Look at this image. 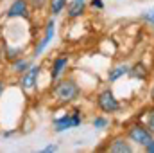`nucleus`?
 Wrapping results in <instances>:
<instances>
[{
  "mask_svg": "<svg viewBox=\"0 0 154 153\" xmlns=\"http://www.w3.org/2000/svg\"><path fill=\"white\" fill-rule=\"evenodd\" d=\"M79 124H81V115L77 114V112H74L72 115H63V117L56 119L54 121V130L57 133H61V132H66L70 128H75Z\"/></svg>",
  "mask_w": 154,
  "mask_h": 153,
  "instance_id": "nucleus-2",
  "label": "nucleus"
},
{
  "mask_svg": "<svg viewBox=\"0 0 154 153\" xmlns=\"http://www.w3.org/2000/svg\"><path fill=\"white\" fill-rule=\"evenodd\" d=\"M56 150H57V146H56V144H48V146H45V148H43V151H45V153L56 151Z\"/></svg>",
  "mask_w": 154,
  "mask_h": 153,
  "instance_id": "nucleus-20",
  "label": "nucleus"
},
{
  "mask_svg": "<svg viewBox=\"0 0 154 153\" xmlns=\"http://www.w3.org/2000/svg\"><path fill=\"white\" fill-rule=\"evenodd\" d=\"M68 16L70 18H77L84 13V0H74L72 4H68Z\"/></svg>",
  "mask_w": 154,
  "mask_h": 153,
  "instance_id": "nucleus-9",
  "label": "nucleus"
},
{
  "mask_svg": "<svg viewBox=\"0 0 154 153\" xmlns=\"http://www.w3.org/2000/svg\"><path fill=\"white\" fill-rule=\"evenodd\" d=\"M45 2H47V0H29V4H31L32 7H36V9H41V7L45 5Z\"/></svg>",
  "mask_w": 154,
  "mask_h": 153,
  "instance_id": "nucleus-18",
  "label": "nucleus"
},
{
  "mask_svg": "<svg viewBox=\"0 0 154 153\" xmlns=\"http://www.w3.org/2000/svg\"><path fill=\"white\" fill-rule=\"evenodd\" d=\"M129 74H131V77H140V79H142V77H145L147 72H145L143 65H134V67H133V70H131Z\"/></svg>",
  "mask_w": 154,
  "mask_h": 153,
  "instance_id": "nucleus-14",
  "label": "nucleus"
},
{
  "mask_svg": "<svg viewBox=\"0 0 154 153\" xmlns=\"http://www.w3.org/2000/svg\"><path fill=\"white\" fill-rule=\"evenodd\" d=\"M2 90H4V85H2V83H0V94H2Z\"/></svg>",
  "mask_w": 154,
  "mask_h": 153,
  "instance_id": "nucleus-24",
  "label": "nucleus"
},
{
  "mask_svg": "<svg viewBox=\"0 0 154 153\" xmlns=\"http://www.w3.org/2000/svg\"><path fill=\"white\" fill-rule=\"evenodd\" d=\"M99 106H100L104 112H108V114L118 110V101L115 99V96H113L111 90H104V92L99 96Z\"/></svg>",
  "mask_w": 154,
  "mask_h": 153,
  "instance_id": "nucleus-3",
  "label": "nucleus"
},
{
  "mask_svg": "<svg viewBox=\"0 0 154 153\" xmlns=\"http://www.w3.org/2000/svg\"><path fill=\"white\" fill-rule=\"evenodd\" d=\"M66 5V0H50V9L52 15H59L63 11V7Z\"/></svg>",
  "mask_w": 154,
  "mask_h": 153,
  "instance_id": "nucleus-13",
  "label": "nucleus"
},
{
  "mask_svg": "<svg viewBox=\"0 0 154 153\" xmlns=\"http://www.w3.org/2000/svg\"><path fill=\"white\" fill-rule=\"evenodd\" d=\"M91 5H93V7H97V9H102V7H104L102 0H91Z\"/></svg>",
  "mask_w": 154,
  "mask_h": 153,
  "instance_id": "nucleus-19",
  "label": "nucleus"
},
{
  "mask_svg": "<svg viewBox=\"0 0 154 153\" xmlns=\"http://www.w3.org/2000/svg\"><path fill=\"white\" fill-rule=\"evenodd\" d=\"M54 34H56V24H54V20H50L48 24H47V29H45V36H43V40L39 41V45L36 47V50H34V56L38 58L39 54L45 50V47L50 43V40L54 38Z\"/></svg>",
  "mask_w": 154,
  "mask_h": 153,
  "instance_id": "nucleus-6",
  "label": "nucleus"
},
{
  "mask_svg": "<svg viewBox=\"0 0 154 153\" xmlns=\"http://www.w3.org/2000/svg\"><path fill=\"white\" fill-rule=\"evenodd\" d=\"M13 133H14V132H13V130H11V132H4V137H11V135H13Z\"/></svg>",
  "mask_w": 154,
  "mask_h": 153,
  "instance_id": "nucleus-23",
  "label": "nucleus"
},
{
  "mask_svg": "<svg viewBox=\"0 0 154 153\" xmlns=\"http://www.w3.org/2000/svg\"><path fill=\"white\" fill-rule=\"evenodd\" d=\"M27 69H29V61H27V60H23V58L16 60V61H14V65H13V70H14L16 74H23Z\"/></svg>",
  "mask_w": 154,
  "mask_h": 153,
  "instance_id": "nucleus-12",
  "label": "nucleus"
},
{
  "mask_svg": "<svg viewBox=\"0 0 154 153\" xmlns=\"http://www.w3.org/2000/svg\"><path fill=\"white\" fill-rule=\"evenodd\" d=\"M0 54H2V43H0Z\"/></svg>",
  "mask_w": 154,
  "mask_h": 153,
  "instance_id": "nucleus-25",
  "label": "nucleus"
},
{
  "mask_svg": "<svg viewBox=\"0 0 154 153\" xmlns=\"http://www.w3.org/2000/svg\"><path fill=\"white\" fill-rule=\"evenodd\" d=\"M39 67H29L25 72H23V76H22V81H20V85H22V88L23 90H32L34 88V85H36V79L39 76Z\"/></svg>",
  "mask_w": 154,
  "mask_h": 153,
  "instance_id": "nucleus-5",
  "label": "nucleus"
},
{
  "mask_svg": "<svg viewBox=\"0 0 154 153\" xmlns=\"http://www.w3.org/2000/svg\"><path fill=\"white\" fill-rule=\"evenodd\" d=\"M127 72H129V67H127V65H118L113 70H109L108 77H109V81H116L120 76H124V74H127Z\"/></svg>",
  "mask_w": 154,
  "mask_h": 153,
  "instance_id": "nucleus-11",
  "label": "nucleus"
},
{
  "mask_svg": "<svg viewBox=\"0 0 154 153\" xmlns=\"http://www.w3.org/2000/svg\"><path fill=\"white\" fill-rule=\"evenodd\" d=\"M149 128H151V130L154 132V110L151 112V114H149Z\"/></svg>",
  "mask_w": 154,
  "mask_h": 153,
  "instance_id": "nucleus-21",
  "label": "nucleus"
},
{
  "mask_svg": "<svg viewBox=\"0 0 154 153\" xmlns=\"http://www.w3.org/2000/svg\"><path fill=\"white\" fill-rule=\"evenodd\" d=\"M7 16H9V18H14V16H23V18H27V16H29L27 0H14V2L11 4V7L7 9Z\"/></svg>",
  "mask_w": 154,
  "mask_h": 153,
  "instance_id": "nucleus-7",
  "label": "nucleus"
},
{
  "mask_svg": "<svg viewBox=\"0 0 154 153\" xmlns=\"http://www.w3.org/2000/svg\"><path fill=\"white\" fill-rule=\"evenodd\" d=\"M129 137H131L134 142L143 144V146H147V144L152 141L151 132L145 130V128H142V126H133V128H129Z\"/></svg>",
  "mask_w": 154,
  "mask_h": 153,
  "instance_id": "nucleus-4",
  "label": "nucleus"
},
{
  "mask_svg": "<svg viewBox=\"0 0 154 153\" xmlns=\"http://www.w3.org/2000/svg\"><path fill=\"white\" fill-rule=\"evenodd\" d=\"M147 151H149V153H154V141H151V142L147 144Z\"/></svg>",
  "mask_w": 154,
  "mask_h": 153,
  "instance_id": "nucleus-22",
  "label": "nucleus"
},
{
  "mask_svg": "<svg viewBox=\"0 0 154 153\" xmlns=\"http://www.w3.org/2000/svg\"><path fill=\"white\" fill-rule=\"evenodd\" d=\"M5 58L7 60H16V54H20V49H13V47H7L5 49Z\"/></svg>",
  "mask_w": 154,
  "mask_h": 153,
  "instance_id": "nucleus-15",
  "label": "nucleus"
},
{
  "mask_svg": "<svg viewBox=\"0 0 154 153\" xmlns=\"http://www.w3.org/2000/svg\"><path fill=\"white\" fill-rule=\"evenodd\" d=\"M66 65H68V58L66 56L56 58L54 60V65H52V70H50V77L52 79H57V77L61 76V72L66 69Z\"/></svg>",
  "mask_w": 154,
  "mask_h": 153,
  "instance_id": "nucleus-8",
  "label": "nucleus"
},
{
  "mask_svg": "<svg viewBox=\"0 0 154 153\" xmlns=\"http://www.w3.org/2000/svg\"><path fill=\"white\" fill-rule=\"evenodd\" d=\"M93 126H95V128H104V126H108V119H104V117H95V119H93Z\"/></svg>",
  "mask_w": 154,
  "mask_h": 153,
  "instance_id": "nucleus-16",
  "label": "nucleus"
},
{
  "mask_svg": "<svg viewBox=\"0 0 154 153\" xmlns=\"http://www.w3.org/2000/svg\"><path fill=\"white\" fill-rule=\"evenodd\" d=\"M54 96L59 101L66 103V101H72V99H75L77 96H79V88H77V85L74 81H61L59 85H56Z\"/></svg>",
  "mask_w": 154,
  "mask_h": 153,
  "instance_id": "nucleus-1",
  "label": "nucleus"
},
{
  "mask_svg": "<svg viewBox=\"0 0 154 153\" xmlns=\"http://www.w3.org/2000/svg\"><path fill=\"white\" fill-rule=\"evenodd\" d=\"M109 151L111 153H131L133 151V148H131L124 139H115L113 144L109 146Z\"/></svg>",
  "mask_w": 154,
  "mask_h": 153,
  "instance_id": "nucleus-10",
  "label": "nucleus"
},
{
  "mask_svg": "<svg viewBox=\"0 0 154 153\" xmlns=\"http://www.w3.org/2000/svg\"><path fill=\"white\" fill-rule=\"evenodd\" d=\"M142 16H143V20H147L149 24H152V25H154V9H151V11H145Z\"/></svg>",
  "mask_w": 154,
  "mask_h": 153,
  "instance_id": "nucleus-17",
  "label": "nucleus"
}]
</instances>
